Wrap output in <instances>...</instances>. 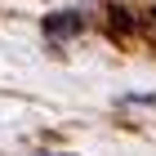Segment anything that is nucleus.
<instances>
[{"label": "nucleus", "instance_id": "obj_1", "mask_svg": "<svg viewBox=\"0 0 156 156\" xmlns=\"http://www.w3.org/2000/svg\"><path fill=\"white\" fill-rule=\"evenodd\" d=\"M85 27H89V13H85V9H54V13L40 18V31H45V40H54V45L80 36Z\"/></svg>", "mask_w": 156, "mask_h": 156}, {"label": "nucleus", "instance_id": "obj_3", "mask_svg": "<svg viewBox=\"0 0 156 156\" xmlns=\"http://www.w3.org/2000/svg\"><path fill=\"white\" fill-rule=\"evenodd\" d=\"M40 156H67V152H40Z\"/></svg>", "mask_w": 156, "mask_h": 156}, {"label": "nucleus", "instance_id": "obj_2", "mask_svg": "<svg viewBox=\"0 0 156 156\" xmlns=\"http://www.w3.org/2000/svg\"><path fill=\"white\" fill-rule=\"evenodd\" d=\"M125 107H134V103H156V94H129V98H120Z\"/></svg>", "mask_w": 156, "mask_h": 156}]
</instances>
